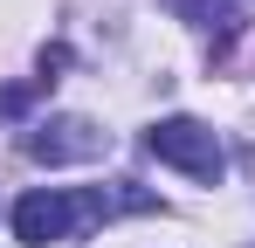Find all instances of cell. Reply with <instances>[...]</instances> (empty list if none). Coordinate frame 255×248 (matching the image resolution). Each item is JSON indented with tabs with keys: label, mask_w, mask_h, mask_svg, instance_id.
Here are the masks:
<instances>
[{
	"label": "cell",
	"mask_w": 255,
	"mask_h": 248,
	"mask_svg": "<svg viewBox=\"0 0 255 248\" xmlns=\"http://www.w3.org/2000/svg\"><path fill=\"white\" fill-rule=\"evenodd\" d=\"M97 221H111L104 186H35L14 200V242L48 248V242H69L76 228H97Z\"/></svg>",
	"instance_id": "1"
},
{
	"label": "cell",
	"mask_w": 255,
	"mask_h": 248,
	"mask_svg": "<svg viewBox=\"0 0 255 248\" xmlns=\"http://www.w3.org/2000/svg\"><path fill=\"white\" fill-rule=\"evenodd\" d=\"M145 152L179 165V172L200 179V186H221V172H228V152H221V138H214L200 118H159L145 131Z\"/></svg>",
	"instance_id": "2"
},
{
	"label": "cell",
	"mask_w": 255,
	"mask_h": 248,
	"mask_svg": "<svg viewBox=\"0 0 255 248\" xmlns=\"http://www.w3.org/2000/svg\"><path fill=\"white\" fill-rule=\"evenodd\" d=\"M35 97H48V76H35V83H7V90H0V124H7V118H21Z\"/></svg>",
	"instance_id": "4"
},
{
	"label": "cell",
	"mask_w": 255,
	"mask_h": 248,
	"mask_svg": "<svg viewBox=\"0 0 255 248\" xmlns=\"http://www.w3.org/2000/svg\"><path fill=\"white\" fill-rule=\"evenodd\" d=\"M21 152L35 165H83V159H104L111 152V131H97L90 118H48L21 138Z\"/></svg>",
	"instance_id": "3"
}]
</instances>
